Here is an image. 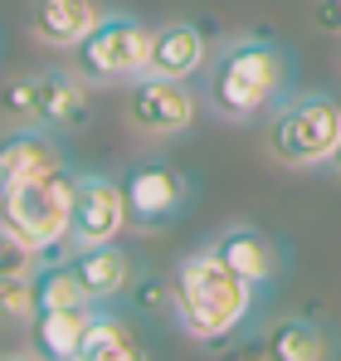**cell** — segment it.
Instances as JSON below:
<instances>
[{
	"label": "cell",
	"instance_id": "18",
	"mask_svg": "<svg viewBox=\"0 0 341 361\" xmlns=\"http://www.w3.org/2000/svg\"><path fill=\"white\" fill-rule=\"evenodd\" d=\"M35 312H39L35 274H10V279H0V327H30Z\"/></svg>",
	"mask_w": 341,
	"mask_h": 361
},
{
	"label": "cell",
	"instance_id": "4",
	"mask_svg": "<svg viewBox=\"0 0 341 361\" xmlns=\"http://www.w3.org/2000/svg\"><path fill=\"white\" fill-rule=\"evenodd\" d=\"M78 171L58 166L39 180H25L15 190H0V225L30 244L39 259L68 254V220H73Z\"/></svg>",
	"mask_w": 341,
	"mask_h": 361
},
{
	"label": "cell",
	"instance_id": "6",
	"mask_svg": "<svg viewBox=\"0 0 341 361\" xmlns=\"http://www.w3.org/2000/svg\"><path fill=\"white\" fill-rule=\"evenodd\" d=\"M122 113H127V122H132L137 137H147V142H175V137H185V132L200 127L205 93H200L190 78L142 73V78L127 83Z\"/></svg>",
	"mask_w": 341,
	"mask_h": 361
},
{
	"label": "cell",
	"instance_id": "8",
	"mask_svg": "<svg viewBox=\"0 0 341 361\" xmlns=\"http://www.w3.org/2000/svg\"><path fill=\"white\" fill-rule=\"evenodd\" d=\"M132 230L122 176L103 171H78V195H73V220H68V249L78 244H108Z\"/></svg>",
	"mask_w": 341,
	"mask_h": 361
},
{
	"label": "cell",
	"instance_id": "10",
	"mask_svg": "<svg viewBox=\"0 0 341 361\" xmlns=\"http://www.w3.org/2000/svg\"><path fill=\"white\" fill-rule=\"evenodd\" d=\"M58 166H68L58 132L39 127V122H10V132H0V190L39 180Z\"/></svg>",
	"mask_w": 341,
	"mask_h": 361
},
{
	"label": "cell",
	"instance_id": "12",
	"mask_svg": "<svg viewBox=\"0 0 341 361\" xmlns=\"http://www.w3.org/2000/svg\"><path fill=\"white\" fill-rule=\"evenodd\" d=\"M103 15H108L103 0H30V5H25V30H30L35 44H44V49H68V54H73V44H83V35H88Z\"/></svg>",
	"mask_w": 341,
	"mask_h": 361
},
{
	"label": "cell",
	"instance_id": "15",
	"mask_svg": "<svg viewBox=\"0 0 341 361\" xmlns=\"http://www.w3.org/2000/svg\"><path fill=\"white\" fill-rule=\"evenodd\" d=\"M147 357V337L142 327L117 307V302H98L88 332H83V352L78 361H137Z\"/></svg>",
	"mask_w": 341,
	"mask_h": 361
},
{
	"label": "cell",
	"instance_id": "5",
	"mask_svg": "<svg viewBox=\"0 0 341 361\" xmlns=\"http://www.w3.org/2000/svg\"><path fill=\"white\" fill-rule=\"evenodd\" d=\"M151 39H156V25L113 10L83 35V44H73V68L93 83V88H113V83H132L147 73L151 59Z\"/></svg>",
	"mask_w": 341,
	"mask_h": 361
},
{
	"label": "cell",
	"instance_id": "2",
	"mask_svg": "<svg viewBox=\"0 0 341 361\" xmlns=\"http://www.w3.org/2000/svg\"><path fill=\"white\" fill-rule=\"evenodd\" d=\"M259 298L264 293L244 283L210 244H195L170 269V317L200 347H215V342H229L234 332H244L249 317L259 312Z\"/></svg>",
	"mask_w": 341,
	"mask_h": 361
},
{
	"label": "cell",
	"instance_id": "14",
	"mask_svg": "<svg viewBox=\"0 0 341 361\" xmlns=\"http://www.w3.org/2000/svg\"><path fill=\"white\" fill-rule=\"evenodd\" d=\"M210 49H215V39L195 20H166V25H156L147 73H161V78H200L205 63H210Z\"/></svg>",
	"mask_w": 341,
	"mask_h": 361
},
{
	"label": "cell",
	"instance_id": "13",
	"mask_svg": "<svg viewBox=\"0 0 341 361\" xmlns=\"http://www.w3.org/2000/svg\"><path fill=\"white\" fill-rule=\"evenodd\" d=\"M68 264L83 279L93 302H122L137 288V259H132V249H122V240L78 244V249H68Z\"/></svg>",
	"mask_w": 341,
	"mask_h": 361
},
{
	"label": "cell",
	"instance_id": "1",
	"mask_svg": "<svg viewBox=\"0 0 341 361\" xmlns=\"http://www.w3.org/2000/svg\"><path fill=\"white\" fill-rule=\"evenodd\" d=\"M297 83V59L283 39L273 35H229L210 49V63L200 73V93H205V108L215 118L234 122V127H249V122H264Z\"/></svg>",
	"mask_w": 341,
	"mask_h": 361
},
{
	"label": "cell",
	"instance_id": "7",
	"mask_svg": "<svg viewBox=\"0 0 341 361\" xmlns=\"http://www.w3.org/2000/svg\"><path fill=\"white\" fill-rule=\"evenodd\" d=\"M122 195H127L132 230H161L190 210L195 180L170 161H137L122 171Z\"/></svg>",
	"mask_w": 341,
	"mask_h": 361
},
{
	"label": "cell",
	"instance_id": "3",
	"mask_svg": "<svg viewBox=\"0 0 341 361\" xmlns=\"http://www.w3.org/2000/svg\"><path fill=\"white\" fill-rule=\"evenodd\" d=\"M264 147L283 171H327L341 147V103L322 88H292L264 118Z\"/></svg>",
	"mask_w": 341,
	"mask_h": 361
},
{
	"label": "cell",
	"instance_id": "16",
	"mask_svg": "<svg viewBox=\"0 0 341 361\" xmlns=\"http://www.w3.org/2000/svg\"><path fill=\"white\" fill-rule=\"evenodd\" d=\"M93 312H98V302H88V307H44V312H35V322H30V352H35V357H49V361H78L83 332H88Z\"/></svg>",
	"mask_w": 341,
	"mask_h": 361
},
{
	"label": "cell",
	"instance_id": "11",
	"mask_svg": "<svg viewBox=\"0 0 341 361\" xmlns=\"http://www.w3.org/2000/svg\"><path fill=\"white\" fill-rule=\"evenodd\" d=\"M210 249L225 259L229 269L244 279V283H254L259 293H268L278 279H283V244L273 240L268 230H259V225H249V220H234V225H225L215 240H210Z\"/></svg>",
	"mask_w": 341,
	"mask_h": 361
},
{
	"label": "cell",
	"instance_id": "19",
	"mask_svg": "<svg viewBox=\"0 0 341 361\" xmlns=\"http://www.w3.org/2000/svg\"><path fill=\"white\" fill-rule=\"evenodd\" d=\"M39 264H44V259H39L30 244L0 225V279H10V274H39Z\"/></svg>",
	"mask_w": 341,
	"mask_h": 361
},
{
	"label": "cell",
	"instance_id": "17",
	"mask_svg": "<svg viewBox=\"0 0 341 361\" xmlns=\"http://www.w3.org/2000/svg\"><path fill=\"white\" fill-rule=\"evenodd\" d=\"M264 352L273 361H327L341 352L337 332L317 317H278L264 332Z\"/></svg>",
	"mask_w": 341,
	"mask_h": 361
},
{
	"label": "cell",
	"instance_id": "20",
	"mask_svg": "<svg viewBox=\"0 0 341 361\" xmlns=\"http://www.w3.org/2000/svg\"><path fill=\"white\" fill-rule=\"evenodd\" d=\"M332 171H337V176H341V147H337V157H332Z\"/></svg>",
	"mask_w": 341,
	"mask_h": 361
},
{
	"label": "cell",
	"instance_id": "9",
	"mask_svg": "<svg viewBox=\"0 0 341 361\" xmlns=\"http://www.w3.org/2000/svg\"><path fill=\"white\" fill-rule=\"evenodd\" d=\"M35 88V122L49 132H83L93 118V83L68 63V68H39L30 73Z\"/></svg>",
	"mask_w": 341,
	"mask_h": 361
}]
</instances>
